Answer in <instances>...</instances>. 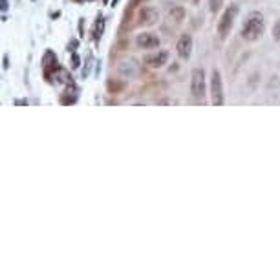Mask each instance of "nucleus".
Wrapping results in <instances>:
<instances>
[{"label":"nucleus","instance_id":"nucleus-9","mask_svg":"<svg viewBox=\"0 0 280 280\" xmlns=\"http://www.w3.org/2000/svg\"><path fill=\"white\" fill-rule=\"evenodd\" d=\"M158 11L152 8H145L143 11H141V22L143 24H147V26H150V24H154V22L158 20Z\"/></svg>","mask_w":280,"mask_h":280},{"label":"nucleus","instance_id":"nucleus-6","mask_svg":"<svg viewBox=\"0 0 280 280\" xmlns=\"http://www.w3.org/2000/svg\"><path fill=\"white\" fill-rule=\"evenodd\" d=\"M193 44H194L193 37L189 35V33L181 35L180 40H178V44H176V53H178V57L187 61V59L191 57V53H193Z\"/></svg>","mask_w":280,"mask_h":280},{"label":"nucleus","instance_id":"nucleus-13","mask_svg":"<svg viewBox=\"0 0 280 280\" xmlns=\"http://www.w3.org/2000/svg\"><path fill=\"white\" fill-rule=\"evenodd\" d=\"M9 4H8V0H2V11H8Z\"/></svg>","mask_w":280,"mask_h":280},{"label":"nucleus","instance_id":"nucleus-10","mask_svg":"<svg viewBox=\"0 0 280 280\" xmlns=\"http://www.w3.org/2000/svg\"><path fill=\"white\" fill-rule=\"evenodd\" d=\"M103 31H105V18L99 15V17H97V22H96V28H94V39L99 40L101 37H103Z\"/></svg>","mask_w":280,"mask_h":280},{"label":"nucleus","instance_id":"nucleus-11","mask_svg":"<svg viewBox=\"0 0 280 280\" xmlns=\"http://www.w3.org/2000/svg\"><path fill=\"white\" fill-rule=\"evenodd\" d=\"M209 6H211V11L213 13H216V11H220L223 6V0H209Z\"/></svg>","mask_w":280,"mask_h":280},{"label":"nucleus","instance_id":"nucleus-14","mask_svg":"<svg viewBox=\"0 0 280 280\" xmlns=\"http://www.w3.org/2000/svg\"><path fill=\"white\" fill-rule=\"evenodd\" d=\"M31 2H35V0H31Z\"/></svg>","mask_w":280,"mask_h":280},{"label":"nucleus","instance_id":"nucleus-7","mask_svg":"<svg viewBox=\"0 0 280 280\" xmlns=\"http://www.w3.org/2000/svg\"><path fill=\"white\" fill-rule=\"evenodd\" d=\"M136 44L143 50H156L159 46V37L154 33H139L136 37Z\"/></svg>","mask_w":280,"mask_h":280},{"label":"nucleus","instance_id":"nucleus-2","mask_svg":"<svg viewBox=\"0 0 280 280\" xmlns=\"http://www.w3.org/2000/svg\"><path fill=\"white\" fill-rule=\"evenodd\" d=\"M237 17H238V6L237 4H231L222 13V17H220V20H218V35L222 37V39H225V37L231 33L232 24H235Z\"/></svg>","mask_w":280,"mask_h":280},{"label":"nucleus","instance_id":"nucleus-1","mask_svg":"<svg viewBox=\"0 0 280 280\" xmlns=\"http://www.w3.org/2000/svg\"><path fill=\"white\" fill-rule=\"evenodd\" d=\"M266 31V20H264V15L260 11H251L247 17H245L244 24H242L240 35L247 42H256L260 37L264 35Z\"/></svg>","mask_w":280,"mask_h":280},{"label":"nucleus","instance_id":"nucleus-4","mask_svg":"<svg viewBox=\"0 0 280 280\" xmlns=\"http://www.w3.org/2000/svg\"><path fill=\"white\" fill-rule=\"evenodd\" d=\"M207 92V83H205V72L201 68H194L191 74V94L194 99H203Z\"/></svg>","mask_w":280,"mask_h":280},{"label":"nucleus","instance_id":"nucleus-8","mask_svg":"<svg viewBox=\"0 0 280 280\" xmlns=\"http://www.w3.org/2000/svg\"><path fill=\"white\" fill-rule=\"evenodd\" d=\"M42 64H44V74H46V77L50 75V70H52V68L59 70V66H57V57H55V53L50 52V50H48L46 53H44Z\"/></svg>","mask_w":280,"mask_h":280},{"label":"nucleus","instance_id":"nucleus-12","mask_svg":"<svg viewBox=\"0 0 280 280\" xmlns=\"http://www.w3.org/2000/svg\"><path fill=\"white\" fill-rule=\"evenodd\" d=\"M273 37H275V40L280 42V20L275 22V26H273Z\"/></svg>","mask_w":280,"mask_h":280},{"label":"nucleus","instance_id":"nucleus-3","mask_svg":"<svg viewBox=\"0 0 280 280\" xmlns=\"http://www.w3.org/2000/svg\"><path fill=\"white\" fill-rule=\"evenodd\" d=\"M211 103L215 106H222L225 103L223 97V81L218 70L211 72Z\"/></svg>","mask_w":280,"mask_h":280},{"label":"nucleus","instance_id":"nucleus-5","mask_svg":"<svg viewBox=\"0 0 280 280\" xmlns=\"http://www.w3.org/2000/svg\"><path fill=\"white\" fill-rule=\"evenodd\" d=\"M169 61V52L165 50H159V52H152L149 55H145L143 57V62L150 68H163Z\"/></svg>","mask_w":280,"mask_h":280}]
</instances>
